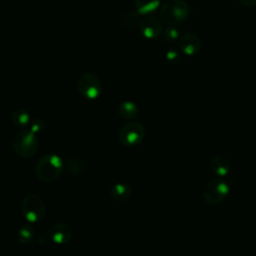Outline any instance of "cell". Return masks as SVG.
Here are the masks:
<instances>
[{
	"label": "cell",
	"mask_w": 256,
	"mask_h": 256,
	"mask_svg": "<svg viewBox=\"0 0 256 256\" xmlns=\"http://www.w3.org/2000/svg\"><path fill=\"white\" fill-rule=\"evenodd\" d=\"M85 162L80 158H71L68 161V171L74 176L81 175L85 170Z\"/></svg>",
	"instance_id": "17"
},
{
	"label": "cell",
	"mask_w": 256,
	"mask_h": 256,
	"mask_svg": "<svg viewBox=\"0 0 256 256\" xmlns=\"http://www.w3.org/2000/svg\"><path fill=\"white\" fill-rule=\"evenodd\" d=\"M163 38L167 42H173V41L177 40L178 38H180L179 31L175 27L169 26V27L165 28V30L163 31Z\"/></svg>",
	"instance_id": "19"
},
{
	"label": "cell",
	"mask_w": 256,
	"mask_h": 256,
	"mask_svg": "<svg viewBox=\"0 0 256 256\" xmlns=\"http://www.w3.org/2000/svg\"><path fill=\"white\" fill-rule=\"evenodd\" d=\"M12 147L18 156L22 158H31L38 149L36 134L30 130L17 132L12 138Z\"/></svg>",
	"instance_id": "3"
},
{
	"label": "cell",
	"mask_w": 256,
	"mask_h": 256,
	"mask_svg": "<svg viewBox=\"0 0 256 256\" xmlns=\"http://www.w3.org/2000/svg\"><path fill=\"white\" fill-rule=\"evenodd\" d=\"M21 211L24 219L28 223H37L45 216V203L39 195L31 193L23 198Z\"/></svg>",
	"instance_id": "4"
},
{
	"label": "cell",
	"mask_w": 256,
	"mask_h": 256,
	"mask_svg": "<svg viewBox=\"0 0 256 256\" xmlns=\"http://www.w3.org/2000/svg\"><path fill=\"white\" fill-rule=\"evenodd\" d=\"M64 169V163L56 154H45L39 158L35 166L37 177L43 182H53L58 179Z\"/></svg>",
	"instance_id": "1"
},
{
	"label": "cell",
	"mask_w": 256,
	"mask_h": 256,
	"mask_svg": "<svg viewBox=\"0 0 256 256\" xmlns=\"http://www.w3.org/2000/svg\"><path fill=\"white\" fill-rule=\"evenodd\" d=\"M241 5L246 7H254L256 6V0H237Z\"/></svg>",
	"instance_id": "22"
},
{
	"label": "cell",
	"mask_w": 256,
	"mask_h": 256,
	"mask_svg": "<svg viewBox=\"0 0 256 256\" xmlns=\"http://www.w3.org/2000/svg\"><path fill=\"white\" fill-rule=\"evenodd\" d=\"M76 86L81 96L87 100L97 99L102 91L100 79L90 72L82 73L77 79Z\"/></svg>",
	"instance_id": "6"
},
{
	"label": "cell",
	"mask_w": 256,
	"mask_h": 256,
	"mask_svg": "<svg viewBox=\"0 0 256 256\" xmlns=\"http://www.w3.org/2000/svg\"><path fill=\"white\" fill-rule=\"evenodd\" d=\"M142 21V16L138 12H128L124 17V23L128 28H138Z\"/></svg>",
	"instance_id": "18"
},
{
	"label": "cell",
	"mask_w": 256,
	"mask_h": 256,
	"mask_svg": "<svg viewBox=\"0 0 256 256\" xmlns=\"http://www.w3.org/2000/svg\"><path fill=\"white\" fill-rule=\"evenodd\" d=\"M161 0H134L136 12L141 16H149L160 6Z\"/></svg>",
	"instance_id": "12"
},
{
	"label": "cell",
	"mask_w": 256,
	"mask_h": 256,
	"mask_svg": "<svg viewBox=\"0 0 256 256\" xmlns=\"http://www.w3.org/2000/svg\"><path fill=\"white\" fill-rule=\"evenodd\" d=\"M138 28L140 33L147 39H155L162 33L161 21L153 16H146L142 18Z\"/></svg>",
	"instance_id": "9"
},
{
	"label": "cell",
	"mask_w": 256,
	"mask_h": 256,
	"mask_svg": "<svg viewBox=\"0 0 256 256\" xmlns=\"http://www.w3.org/2000/svg\"><path fill=\"white\" fill-rule=\"evenodd\" d=\"M178 45L182 53L187 56H193L201 49V39L195 32H185L180 36Z\"/></svg>",
	"instance_id": "8"
},
{
	"label": "cell",
	"mask_w": 256,
	"mask_h": 256,
	"mask_svg": "<svg viewBox=\"0 0 256 256\" xmlns=\"http://www.w3.org/2000/svg\"><path fill=\"white\" fill-rule=\"evenodd\" d=\"M30 131H32L34 134L40 133L41 131H43V129L45 128V123L42 119L40 118H36L34 119L31 123H30Z\"/></svg>",
	"instance_id": "21"
},
{
	"label": "cell",
	"mask_w": 256,
	"mask_h": 256,
	"mask_svg": "<svg viewBox=\"0 0 256 256\" xmlns=\"http://www.w3.org/2000/svg\"><path fill=\"white\" fill-rule=\"evenodd\" d=\"M131 188L124 183H117L112 186L110 196L116 201H125L131 196Z\"/></svg>",
	"instance_id": "14"
},
{
	"label": "cell",
	"mask_w": 256,
	"mask_h": 256,
	"mask_svg": "<svg viewBox=\"0 0 256 256\" xmlns=\"http://www.w3.org/2000/svg\"><path fill=\"white\" fill-rule=\"evenodd\" d=\"M50 240L56 244H66L72 238V229L65 223H56L52 225L48 230Z\"/></svg>",
	"instance_id": "10"
},
{
	"label": "cell",
	"mask_w": 256,
	"mask_h": 256,
	"mask_svg": "<svg viewBox=\"0 0 256 256\" xmlns=\"http://www.w3.org/2000/svg\"><path fill=\"white\" fill-rule=\"evenodd\" d=\"M49 240H50V237H49L48 234H41V235H39V237H38V242H39L41 245H46Z\"/></svg>",
	"instance_id": "23"
},
{
	"label": "cell",
	"mask_w": 256,
	"mask_h": 256,
	"mask_svg": "<svg viewBox=\"0 0 256 256\" xmlns=\"http://www.w3.org/2000/svg\"><path fill=\"white\" fill-rule=\"evenodd\" d=\"M118 114L125 120H133L138 115V108L134 102L126 100L118 106Z\"/></svg>",
	"instance_id": "13"
},
{
	"label": "cell",
	"mask_w": 256,
	"mask_h": 256,
	"mask_svg": "<svg viewBox=\"0 0 256 256\" xmlns=\"http://www.w3.org/2000/svg\"><path fill=\"white\" fill-rule=\"evenodd\" d=\"M119 141L127 147L140 144L145 137V128L139 122L131 121L124 124L119 131Z\"/></svg>",
	"instance_id": "7"
},
{
	"label": "cell",
	"mask_w": 256,
	"mask_h": 256,
	"mask_svg": "<svg viewBox=\"0 0 256 256\" xmlns=\"http://www.w3.org/2000/svg\"><path fill=\"white\" fill-rule=\"evenodd\" d=\"M35 237V231L33 226L30 223L23 224L18 232H17V239L22 245L30 244Z\"/></svg>",
	"instance_id": "16"
},
{
	"label": "cell",
	"mask_w": 256,
	"mask_h": 256,
	"mask_svg": "<svg viewBox=\"0 0 256 256\" xmlns=\"http://www.w3.org/2000/svg\"><path fill=\"white\" fill-rule=\"evenodd\" d=\"M230 184L226 180L217 177L209 180L205 184L202 195L208 204L216 205L226 199L230 193Z\"/></svg>",
	"instance_id": "5"
},
{
	"label": "cell",
	"mask_w": 256,
	"mask_h": 256,
	"mask_svg": "<svg viewBox=\"0 0 256 256\" xmlns=\"http://www.w3.org/2000/svg\"><path fill=\"white\" fill-rule=\"evenodd\" d=\"M189 15L186 0H166L160 8V18L167 25L174 26L184 22Z\"/></svg>",
	"instance_id": "2"
},
{
	"label": "cell",
	"mask_w": 256,
	"mask_h": 256,
	"mask_svg": "<svg viewBox=\"0 0 256 256\" xmlns=\"http://www.w3.org/2000/svg\"><path fill=\"white\" fill-rule=\"evenodd\" d=\"M230 162L229 160L222 155L214 157L210 162V169L211 171L219 178H223L228 175L230 172Z\"/></svg>",
	"instance_id": "11"
},
{
	"label": "cell",
	"mask_w": 256,
	"mask_h": 256,
	"mask_svg": "<svg viewBox=\"0 0 256 256\" xmlns=\"http://www.w3.org/2000/svg\"><path fill=\"white\" fill-rule=\"evenodd\" d=\"M165 58L169 64H172V65L177 64L181 60V52L176 49H170L166 52Z\"/></svg>",
	"instance_id": "20"
},
{
	"label": "cell",
	"mask_w": 256,
	"mask_h": 256,
	"mask_svg": "<svg viewBox=\"0 0 256 256\" xmlns=\"http://www.w3.org/2000/svg\"><path fill=\"white\" fill-rule=\"evenodd\" d=\"M11 121L16 127H26L28 124H30V114L24 108H17L12 112Z\"/></svg>",
	"instance_id": "15"
}]
</instances>
